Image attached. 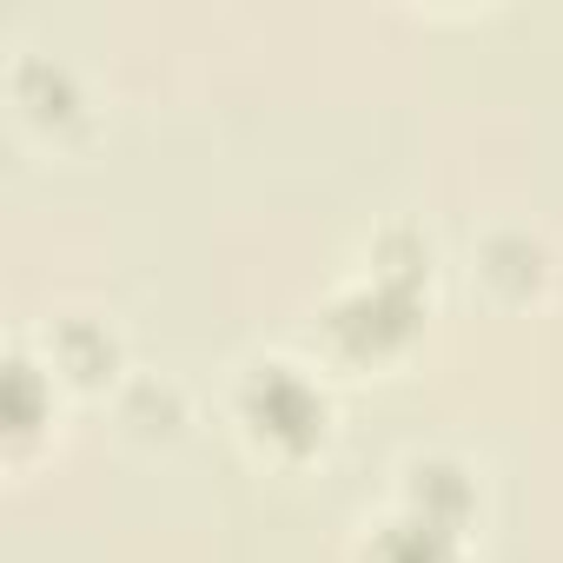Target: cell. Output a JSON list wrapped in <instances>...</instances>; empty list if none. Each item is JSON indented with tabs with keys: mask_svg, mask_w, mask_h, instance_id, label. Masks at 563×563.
I'll use <instances>...</instances> for the list:
<instances>
[{
	"mask_svg": "<svg viewBox=\"0 0 563 563\" xmlns=\"http://www.w3.org/2000/svg\"><path fill=\"white\" fill-rule=\"evenodd\" d=\"M245 418L278 438L286 451H306L319 431H325V398L292 372V365H258L252 385H245Z\"/></svg>",
	"mask_w": 563,
	"mask_h": 563,
	"instance_id": "1",
	"label": "cell"
},
{
	"mask_svg": "<svg viewBox=\"0 0 563 563\" xmlns=\"http://www.w3.org/2000/svg\"><path fill=\"white\" fill-rule=\"evenodd\" d=\"M411 286H398V278H378V292H352L339 312H332V332L352 345V352H378L391 339L411 332Z\"/></svg>",
	"mask_w": 563,
	"mask_h": 563,
	"instance_id": "2",
	"label": "cell"
},
{
	"mask_svg": "<svg viewBox=\"0 0 563 563\" xmlns=\"http://www.w3.org/2000/svg\"><path fill=\"white\" fill-rule=\"evenodd\" d=\"M378 563H451V523L411 517L378 537Z\"/></svg>",
	"mask_w": 563,
	"mask_h": 563,
	"instance_id": "3",
	"label": "cell"
},
{
	"mask_svg": "<svg viewBox=\"0 0 563 563\" xmlns=\"http://www.w3.org/2000/svg\"><path fill=\"white\" fill-rule=\"evenodd\" d=\"M8 391H14V431H34V372L8 365Z\"/></svg>",
	"mask_w": 563,
	"mask_h": 563,
	"instance_id": "4",
	"label": "cell"
}]
</instances>
